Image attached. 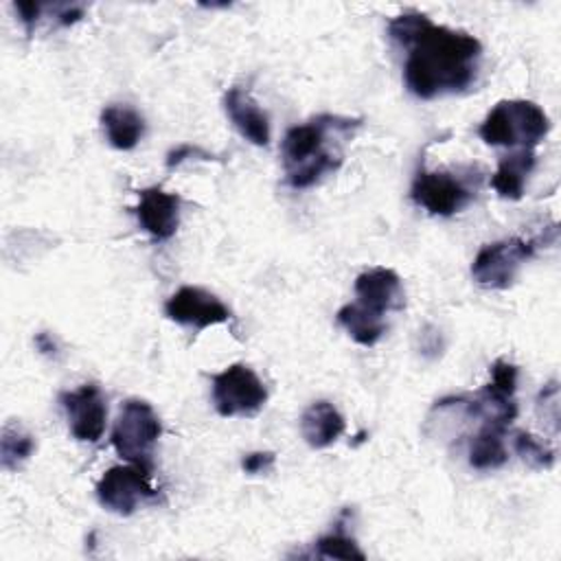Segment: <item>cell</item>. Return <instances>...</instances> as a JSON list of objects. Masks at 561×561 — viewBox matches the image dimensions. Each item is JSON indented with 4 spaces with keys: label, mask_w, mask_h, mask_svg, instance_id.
<instances>
[{
    "label": "cell",
    "mask_w": 561,
    "mask_h": 561,
    "mask_svg": "<svg viewBox=\"0 0 561 561\" xmlns=\"http://www.w3.org/2000/svg\"><path fill=\"white\" fill-rule=\"evenodd\" d=\"M388 35L408 53L403 81L416 99L430 101L456 94L476 81L482 59V44L476 35L434 24L419 11L392 18Z\"/></svg>",
    "instance_id": "obj_1"
},
{
    "label": "cell",
    "mask_w": 561,
    "mask_h": 561,
    "mask_svg": "<svg viewBox=\"0 0 561 561\" xmlns=\"http://www.w3.org/2000/svg\"><path fill=\"white\" fill-rule=\"evenodd\" d=\"M362 118L340 114H318L302 125H294L280 140L285 180L291 188H309L327 173L340 169L342 145L353 138Z\"/></svg>",
    "instance_id": "obj_2"
},
{
    "label": "cell",
    "mask_w": 561,
    "mask_h": 561,
    "mask_svg": "<svg viewBox=\"0 0 561 561\" xmlns=\"http://www.w3.org/2000/svg\"><path fill=\"white\" fill-rule=\"evenodd\" d=\"M550 131L548 114L526 99L500 101L478 127V136L491 147L535 149Z\"/></svg>",
    "instance_id": "obj_3"
},
{
    "label": "cell",
    "mask_w": 561,
    "mask_h": 561,
    "mask_svg": "<svg viewBox=\"0 0 561 561\" xmlns=\"http://www.w3.org/2000/svg\"><path fill=\"white\" fill-rule=\"evenodd\" d=\"M160 434V416L151 403L145 399H127L118 410L110 443L123 460L151 471V451Z\"/></svg>",
    "instance_id": "obj_4"
},
{
    "label": "cell",
    "mask_w": 561,
    "mask_h": 561,
    "mask_svg": "<svg viewBox=\"0 0 561 561\" xmlns=\"http://www.w3.org/2000/svg\"><path fill=\"white\" fill-rule=\"evenodd\" d=\"M265 401L267 388L250 366L230 364L213 375V403L221 416H254Z\"/></svg>",
    "instance_id": "obj_5"
},
{
    "label": "cell",
    "mask_w": 561,
    "mask_h": 561,
    "mask_svg": "<svg viewBox=\"0 0 561 561\" xmlns=\"http://www.w3.org/2000/svg\"><path fill=\"white\" fill-rule=\"evenodd\" d=\"M537 241L519 237L500 239L478 250L471 263V276L478 285L489 289H506L513 285L519 267L535 254Z\"/></svg>",
    "instance_id": "obj_6"
},
{
    "label": "cell",
    "mask_w": 561,
    "mask_h": 561,
    "mask_svg": "<svg viewBox=\"0 0 561 561\" xmlns=\"http://www.w3.org/2000/svg\"><path fill=\"white\" fill-rule=\"evenodd\" d=\"M473 195V188L451 171L419 169L410 188V197L436 217H451L460 213Z\"/></svg>",
    "instance_id": "obj_7"
},
{
    "label": "cell",
    "mask_w": 561,
    "mask_h": 561,
    "mask_svg": "<svg viewBox=\"0 0 561 561\" xmlns=\"http://www.w3.org/2000/svg\"><path fill=\"white\" fill-rule=\"evenodd\" d=\"M156 489L149 484V471L138 465L110 467L96 482L99 504L116 515H131L142 502L153 500Z\"/></svg>",
    "instance_id": "obj_8"
},
{
    "label": "cell",
    "mask_w": 561,
    "mask_h": 561,
    "mask_svg": "<svg viewBox=\"0 0 561 561\" xmlns=\"http://www.w3.org/2000/svg\"><path fill=\"white\" fill-rule=\"evenodd\" d=\"M164 316L175 324L204 331L215 324H224L230 320V309L210 291L195 285L180 287L167 302Z\"/></svg>",
    "instance_id": "obj_9"
},
{
    "label": "cell",
    "mask_w": 561,
    "mask_h": 561,
    "mask_svg": "<svg viewBox=\"0 0 561 561\" xmlns=\"http://www.w3.org/2000/svg\"><path fill=\"white\" fill-rule=\"evenodd\" d=\"M59 403L66 410L70 434L83 443H96L105 432L107 405L96 383H83L75 390L61 392Z\"/></svg>",
    "instance_id": "obj_10"
},
{
    "label": "cell",
    "mask_w": 561,
    "mask_h": 561,
    "mask_svg": "<svg viewBox=\"0 0 561 561\" xmlns=\"http://www.w3.org/2000/svg\"><path fill=\"white\" fill-rule=\"evenodd\" d=\"M182 199L178 193H169L160 186L138 191V206L134 208L140 228L156 241H167L180 226Z\"/></svg>",
    "instance_id": "obj_11"
},
{
    "label": "cell",
    "mask_w": 561,
    "mask_h": 561,
    "mask_svg": "<svg viewBox=\"0 0 561 561\" xmlns=\"http://www.w3.org/2000/svg\"><path fill=\"white\" fill-rule=\"evenodd\" d=\"M357 302L379 316L399 311L405 305V291L399 274L390 267H370L355 278Z\"/></svg>",
    "instance_id": "obj_12"
},
{
    "label": "cell",
    "mask_w": 561,
    "mask_h": 561,
    "mask_svg": "<svg viewBox=\"0 0 561 561\" xmlns=\"http://www.w3.org/2000/svg\"><path fill=\"white\" fill-rule=\"evenodd\" d=\"M224 112L248 142L256 147H265L270 142V116L248 90L239 85L228 88L224 94Z\"/></svg>",
    "instance_id": "obj_13"
},
{
    "label": "cell",
    "mask_w": 561,
    "mask_h": 561,
    "mask_svg": "<svg viewBox=\"0 0 561 561\" xmlns=\"http://www.w3.org/2000/svg\"><path fill=\"white\" fill-rule=\"evenodd\" d=\"M346 430V421L340 410L324 399H318L300 414V434L311 449H324L333 445Z\"/></svg>",
    "instance_id": "obj_14"
},
{
    "label": "cell",
    "mask_w": 561,
    "mask_h": 561,
    "mask_svg": "<svg viewBox=\"0 0 561 561\" xmlns=\"http://www.w3.org/2000/svg\"><path fill=\"white\" fill-rule=\"evenodd\" d=\"M101 127L107 136V142L121 151L134 149L140 142V138L145 136L142 114L138 110H134L131 105H123V103L103 107Z\"/></svg>",
    "instance_id": "obj_15"
},
{
    "label": "cell",
    "mask_w": 561,
    "mask_h": 561,
    "mask_svg": "<svg viewBox=\"0 0 561 561\" xmlns=\"http://www.w3.org/2000/svg\"><path fill=\"white\" fill-rule=\"evenodd\" d=\"M535 167V149H513L508 156H502L495 173L491 175V186L504 199H519L528 173Z\"/></svg>",
    "instance_id": "obj_16"
},
{
    "label": "cell",
    "mask_w": 561,
    "mask_h": 561,
    "mask_svg": "<svg viewBox=\"0 0 561 561\" xmlns=\"http://www.w3.org/2000/svg\"><path fill=\"white\" fill-rule=\"evenodd\" d=\"M504 425L482 423L469 443V465L478 471L500 469L508 460L504 445Z\"/></svg>",
    "instance_id": "obj_17"
},
{
    "label": "cell",
    "mask_w": 561,
    "mask_h": 561,
    "mask_svg": "<svg viewBox=\"0 0 561 561\" xmlns=\"http://www.w3.org/2000/svg\"><path fill=\"white\" fill-rule=\"evenodd\" d=\"M337 324L362 346H375L386 333L383 316L362 307L359 302H348L335 313Z\"/></svg>",
    "instance_id": "obj_18"
},
{
    "label": "cell",
    "mask_w": 561,
    "mask_h": 561,
    "mask_svg": "<svg viewBox=\"0 0 561 561\" xmlns=\"http://www.w3.org/2000/svg\"><path fill=\"white\" fill-rule=\"evenodd\" d=\"M33 449H35V440L22 425H13V423L4 425L2 438H0V462L4 471H15L22 462L31 458Z\"/></svg>",
    "instance_id": "obj_19"
},
{
    "label": "cell",
    "mask_w": 561,
    "mask_h": 561,
    "mask_svg": "<svg viewBox=\"0 0 561 561\" xmlns=\"http://www.w3.org/2000/svg\"><path fill=\"white\" fill-rule=\"evenodd\" d=\"M513 447H515V454L522 458V462L535 471H546V469H552L554 465V449L526 430L515 432Z\"/></svg>",
    "instance_id": "obj_20"
},
{
    "label": "cell",
    "mask_w": 561,
    "mask_h": 561,
    "mask_svg": "<svg viewBox=\"0 0 561 561\" xmlns=\"http://www.w3.org/2000/svg\"><path fill=\"white\" fill-rule=\"evenodd\" d=\"M313 552L316 557H324V559H359V561L366 559V552L357 546V541L351 535L342 530V526L335 528L333 533L322 535L313 543Z\"/></svg>",
    "instance_id": "obj_21"
},
{
    "label": "cell",
    "mask_w": 561,
    "mask_h": 561,
    "mask_svg": "<svg viewBox=\"0 0 561 561\" xmlns=\"http://www.w3.org/2000/svg\"><path fill=\"white\" fill-rule=\"evenodd\" d=\"M188 158H199V160H215V156L210 153V151H206V149H202L199 145H188V142H184V145H178V147H173L169 153H167V167L169 169H175V167H180L184 160H188Z\"/></svg>",
    "instance_id": "obj_22"
},
{
    "label": "cell",
    "mask_w": 561,
    "mask_h": 561,
    "mask_svg": "<svg viewBox=\"0 0 561 561\" xmlns=\"http://www.w3.org/2000/svg\"><path fill=\"white\" fill-rule=\"evenodd\" d=\"M276 462V454L274 451H250L243 456L241 460V469L248 473V476H259V473H265L274 467Z\"/></svg>",
    "instance_id": "obj_23"
},
{
    "label": "cell",
    "mask_w": 561,
    "mask_h": 561,
    "mask_svg": "<svg viewBox=\"0 0 561 561\" xmlns=\"http://www.w3.org/2000/svg\"><path fill=\"white\" fill-rule=\"evenodd\" d=\"M13 9L20 15V22L24 24L26 35H31L39 15H42V11H44V7L39 2H13Z\"/></svg>",
    "instance_id": "obj_24"
},
{
    "label": "cell",
    "mask_w": 561,
    "mask_h": 561,
    "mask_svg": "<svg viewBox=\"0 0 561 561\" xmlns=\"http://www.w3.org/2000/svg\"><path fill=\"white\" fill-rule=\"evenodd\" d=\"M55 18L61 26H70L83 18V7L81 4H59Z\"/></svg>",
    "instance_id": "obj_25"
},
{
    "label": "cell",
    "mask_w": 561,
    "mask_h": 561,
    "mask_svg": "<svg viewBox=\"0 0 561 561\" xmlns=\"http://www.w3.org/2000/svg\"><path fill=\"white\" fill-rule=\"evenodd\" d=\"M35 346L44 353V355H55L57 353V342L48 335V333H37L35 335Z\"/></svg>",
    "instance_id": "obj_26"
}]
</instances>
